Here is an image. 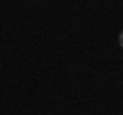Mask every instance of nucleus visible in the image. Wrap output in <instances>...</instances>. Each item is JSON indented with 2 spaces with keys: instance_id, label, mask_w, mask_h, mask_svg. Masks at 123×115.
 Masks as SVG:
<instances>
[{
  "instance_id": "nucleus-1",
  "label": "nucleus",
  "mask_w": 123,
  "mask_h": 115,
  "mask_svg": "<svg viewBox=\"0 0 123 115\" xmlns=\"http://www.w3.org/2000/svg\"><path fill=\"white\" fill-rule=\"evenodd\" d=\"M119 45H121V49H123V31L119 33Z\"/></svg>"
}]
</instances>
